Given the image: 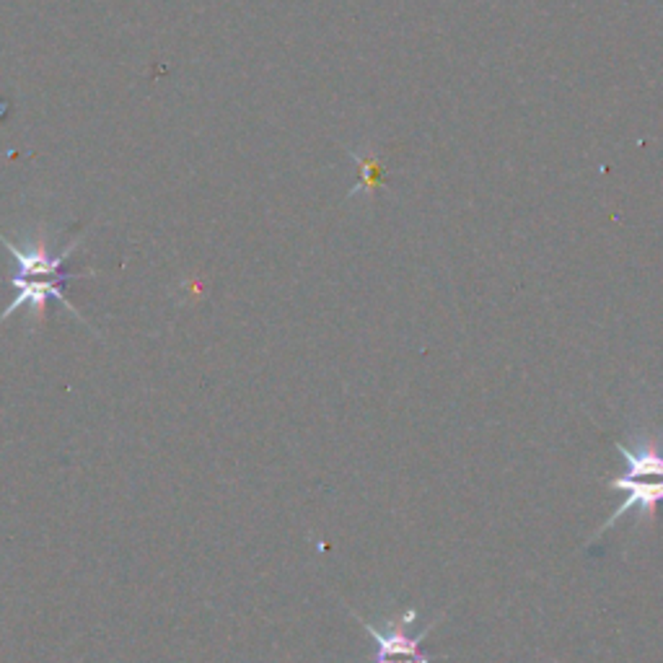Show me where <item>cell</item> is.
I'll list each match as a JSON object with an SVG mask.
<instances>
[{"label":"cell","instance_id":"2","mask_svg":"<svg viewBox=\"0 0 663 663\" xmlns=\"http://www.w3.org/2000/svg\"><path fill=\"white\" fill-rule=\"evenodd\" d=\"M350 156H353V161H356L357 169H360V181H357L356 187L350 190V194L371 192V190H376V187H387L381 156H376V153H371V150H363V153L350 150Z\"/></svg>","mask_w":663,"mask_h":663},{"label":"cell","instance_id":"1","mask_svg":"<svg viewBox=\"0 0 663 663\" xmlns=\"http://www.w3.org/2000/svg\"><path fill=\"white\" fill-rule=\"evenodd\" d=\"M350 615L356 616L357 622H360V627L371 635L373 646H376V663L391 661V658H412V661L418 663H433L438 661V658H443V656L422 653V643H425V637L438 627V619L436 622H430V625H428L425 630L418 632V635H409V632H407L415 622H418V609H415V606L402 609L399 615H394L391 619H387L381 627H376L371 619L360 616L357 612H353V609H350Z\"/></svg>","mask_w":663,"mask_h":663},{"label":"cell","instance_id":"3","mask_svg":"<svg viewBox=\"0 0 663 663\" xmlns=\"http://www.w3.org/2000/svg\"><path fill=\"white\" fill-rule=\"evenodd\" d=\"M384 663H418V661H412V658H391V661H384Z\"/></svg>","mask_w":663,"mask_h":663}]
</instances>
